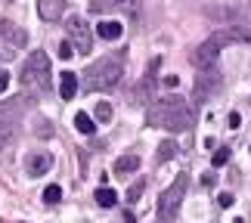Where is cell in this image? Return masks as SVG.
Returning <instances> with one entry per match:
<instances>
[{"label": "cell", "mask_w": 251, "mask_h": 223, "mask_svg": "<svg viewBox=\"0 0 251 223\" xmlns=\"http://www.w3.org/2000/svg\"><path fill=\"white\" fill-rule=\"evenodd\" d=\"M146 121L152 127H165L171 133L189 130L196 124V105L186 102L183 96H165V99H155L146 112Z\"/></svg>", "instance_id": "obj_1"}, {"label": "cell", "mask_w": 251, "mask_h": 223, "mask_svg": "<svg viewBox=\"0 0 251 223\" xmlns=\"http://www.w3.org/2000/svg\"><path fill=\"white\" fill-rule=\"evenodd\" d=\"M121 77H124V56L121 53L102 56L84 72V87L87 90H112V87H118Z\"/></svg>", "instance_id": "obj_2"}, {"label": "cell", "mask_w": 251, "mask_h": 223, "mask_svg": "<svg viewBox=\"0 0 251 223\" xmlns=\"http://www.w3.org/2000/svg\"><path fill=\"white\" fill-rule=\"evenodd\" d=\"M22 84L28 90H37V93H50L53 90V72H50V56L34 50L31 56L25 59L22 65Z\"/></svg>", "instance_id": "obj_3"}, {"label": "cell", "mask_w": 251, "mask_h": 223, "mask_svg": "<svg viewBox=\"0 0 251 223\" xmlns=\"http://www.w3.org/2000/svg\"><path fill=\"white\" fill-rule=\"evenodd\" d=\"M183 196H186V177L180 173V177L158 196V220H174V217H177Z\"/></svg>", "instance_id": "obj_4"}, {"label": "cell", "mask_w": 251, "mask_h": 223, "mask_svg": "<svg viewBox=\"0 0 251 223\" xmlns=\"http://www.w3.org/2000/svg\"><path fill=\"white\" fill-rule=\"evenodd\" d=\"M214 53H220L224 47L229 44H251V28H242V25H226V28H217L214 34L205 41Z\"/></svg>", "instance_id": "obj_5"}, {"label": "cell", "mask_w": 251, "mask_h": 223, "mask_svg": "<svg viewBox=\"0 0 251 223\" xmlns=\"http://www.w3.org/2000/svg\"><path fill=\"white\" fill-rule=\"evenodd\" d=\"M65 31H69V41L75 44V50H78V53H90L93 50L90 25H87L81 16H69V19H65Z\"/></svg>", "instance_id": "obj_6"}, {"label": "cell", "mask_w": 251, "mask_h": 223, "mask_svg": "<svg viewBox=\"0 0 251 223\" xmlns=\"http://www.w3.org/2000/svg\"><path fill=\"white\" fill-rule=\"evenodd\" d=\"M217 90H220V74H217L214 69L199 72V77H196V90H192V99H196V102H205V99H211Z\"/></svg>", "instance_id": "obj_7"}, {"label": "cell", "mask_w": 251, "mask_h": 223, "mask_svg": "<svg viewBox=\"0 0 251 223\" xmlns=\"http://www.w3.org/2000/svg\"><path fill=\"white\" fill-rule=\"evenodd\" d=\"M158 65H161V59H152L149 62V69H146V74H143V81L137 84V90H133V96H137L140 102H152V93H155V72H158Z\"/></svg>", "instance_id": "obj_8"}, {"label": "cell", "mask_w": 251, "mask_h": 223, "mask_svg": "<svg viewBox=\"0 0 251 223\" xmlns=\"http://www.w3.org/2000/svg\"><path fill=\"white\" fill-rule=\"evenodd\" d=\"M0 37H3L9 47H16V50L28 47V31L19 28V25H13V22H6V19H0Z\"/></svg>", "instance_id": "obj_9"}, {"label": "cell", "mask_w": 251, "mask_h": 223, "mask_svg": "<svg viewBox=\"0 0 251 223\" xmlns=\"http://www.w3.org/2000/svg\"><path fill=\"white\" fill-rule=\"evenodd\" d=\"M50 168H53V155H47V152H37L25 161V171L31 173V177H44Z\"/></svg>", "instance_id": "obj_10"}, {"label": "cell", "mask_w": 251, "mask_h": 223, "mask_svg": "<svg viewBox=\"0 0 251 223\" xmlns=\"http://www.w3.org/2000/svg\"><path fill=\"white\" fill-rule=\"evenodd\" d=\"M37 13H41L44 22H59V16L65 13L62 0H37Z\"/></svg>", "instance_id": "obj_11"}, {"label": "cell", "mask_w": 251, "mask_h": 223, "mask_svg": "<svg viewBox=\"0 0 251 223\" xmlns=\"http://www.w3.org/2000/svg\"><path fill=\"white\" fill-rule=\"evenodd\" d=\"M214 62H217V53L211 50L208 44L196 47V53H192V65H196L199 72H208V69H214Z\"/></svg>", "instance_id": "obj_12"}, {"label": "cell", "mask_w": 251, "mask_h": 223, "mask_svg": "<svg viewBox=\"0 0 251 223\" xmlns=\"http://www.w3.org/2000/svg\"><path fill=\"white\" fill-rule=\"evenodd\" d=\"M208 16L217 19V22H242V19H248L242 9H236V6H208Z\"/></svg>", "instance_id": "obj_13"}, {"label": "cell", "mask_w": 251, "mask_h": 223, "mask_svg": "<svg viewBox=\"0 0 251 223\" xmlns=\"http://www.w3.org/2000/svg\"><path fill=\"white\" fill-rule=\"evenodd\" d=\"M96 34H100L102 41H121L124 25H121V22H115V19H105V22L96 25Z\"/></svg>", "instance_id": "obj_14"}, {"label": "cell", "mask_w": 251, "mask_h": 223, "mask_svg": "<svg viewBox=\"0 0 251 223\" xmlns=\"http://www.w3.org/2000/svg\"><path fill=\"white\" fill-rule=\"evenodd\" d=\"M75 93H78V74L62 72L59 74V96L62 99H75Z\"/></svg>", "instance_id": "obj_15"}, {"label": "cell", "mask_w": 251, "mask_h": 223, "mask_svg": "<svg viewBox=\"0 0 251 223\" xmlns=\"http://www.w3.org/2000/svg\"><path fill=\"white\" fill-rule=\"evenodd\" d=\"M137 168H140V155H133V152L121 155V158L115 161V173H118V177H124V173H133Z\"/></svg>", "instance_id": "obj_16"}, {"label": "cell", "mask_w": 251, "mask_h": 223, "mask_svg": "<svg viewBox=\"0 0 251 223\" xmlns=\"http://www.w3.org/2000/svg\"><path fill=\"white\" fill-rule=\"evenodd\" d=\"M93 198H96V205H100V208H112V205H118V192L109 189V186H100Z\"/></svg>", "instance_id": "obj_17"}, {"label": "cell", "mask_w": 251, "mask_h": 223, "mask_svg": "<svg viewBox=\"0 0 251 223\" xmlns=\"http://www.w3.org/2000/svg\"><path fill=\"white\" fill-rule=\"evenodd\" d=\"M75 130H78V133H84V137H93V133H96V124H93V118H90V115L78 112V115H75Z\"/></svg>", "instance_id": "obj_18"}, {"label": "cell", "mask_w": 251, "mask_h": 223, "mask_svg": "<svg viewBox=\"0 0 251 223\" xmlns=\"http://www.w3.org/2000/svg\"><path fill=\"white\" fill-rule=\"evenodd\" d=\"M16 137V127H13V121H0V152H3L9 143H13Z\"/></svg>", "instance_id": "obj_19"}, {"label": "cell", "mask_w": 251, "mask_h": 223, "mask_svg": "<svg viewBox=\"0 0 251 223\" xmlns=\"http://www.w3.org/2000/svg\"><path fill=\"white\" fill-rule=\"evenodd\" d=\"M174 155H177V143H174V140H165V143L158 146V155H155V161H158V164H161V161H171Z\"/></svg>", "instance_id": "obj_20"}, {"label": "cell", "mask_w": 251, "mask_h": 223, "mask_svg": "<svg viewBox=\"0 0 251 223\" xmlns=\"http://www.w3.org/2000/svg\"><path fill=\"white\" fill-rule=\"evenodd\" d=\"M59 198H62V189L56 186V183H53V186H47V189H44V201H47V205H56Z\"/></svg>", "instance_id": "obj_21"}, {"label": "cell", "mask_w": 251, "mask_h": 223, "mask_svg": "<svg viewBox=\"0 0 251 223\" xmlns=\"http://www.w3.org/2000/svg\"><path fill=\"white\" fill-rule=\"evenodd\" d=\"M226 161H229V149H226V146H220L214 155H211V164H214V168H224Z\"/></svg>", "instance_id": "obj_22"}, {"label": "cell", "mask_w": 251, "mask_h": 223, "mask_svg": "<svg viewBox=\"0 0 251 223\" xmlns=\"http://www.w3.org/2000/svg\"><path fill=\"white\" fill-rule=\"evenodd\" d=\"M96 121H112V105L109 102H100V105H96Z\"/></svg>", "instance_id": "obj_23"}, {"label": "cell", "mask_w": 251, "mask_h": 223, "mask_svg": "<svg viewBox=\"0 0 251 223\" xmlns=\"http://www.w3.org/2000/svg\"><path fill=\"white\" fill-rule=\"evenodd\" d=\"M143 189H146V183H143V180H137V183H133V186L127 189V201H137V198L143 196Z\"/></svg>", "instance_id": "obj_24"}, {"label": "cell", "mask_w": 251, "mask_h": 223, "mask_svg": "<svg viewBox=\"0 0 251 223\" xmlns=\"http://www.w3.org/2000/svg\"><path fill=\"white\" fill-rule=\"evenodd\" d=\"M72 56H75V44L72 41H62L59 44V59H72Z\"/></svg>", "instance_id": "obj_25"}, {"label": "cell", "mask_w": 251, "mask_h": 223, "mask_svg": "<svg viewBox=\"0 0 251 223\" xmlns=\"http://www.w3.org/2000/svg\"><path fill=\"white\" fill-rule=\"evenodd\" d=\"M217 205L220 208H233V196H229V192H220V196H217Z\"/></svg>", "instance_id": "obj_26"}, {"label": "cell", "mask_w": 251, "mask_h": 223, "mask_svg": "<svg viewBox=\"0 0 251 223\" xmlns=\"http://www.w3.org/2000/svg\"><path fill=\"white\" fill-rule=\"evenodd\" d=\"M9 87V72H0V93H6Z\"/></svg>", "instance_id": "obj_27"}, {"label": "cell", "mask_w": 251, "mask_h": 223, "mask_svg": "<svg viewBox=\"0 0 251 223\" xmlns=\"http://www.w3.org/2000/svg\"><path fill=\"white\" fill-rule=\"evenodd\" d=\"M177 84H180V77H177V74H165V87H171V90H174Z\"/></svg>", "instance_id": "obj_28"}, {"label": "cell", "mask_w": 251, "mask_h": 223, "mask_svg": "<svg viewBox=\"0 0 251 223\" xmlns=\"http://www.w3.org/2000/svg\"><path fill=\"white\" fill-rule=\"evenodd\" d=\"M214 180H217L214 173H205V177H201V183H205V186H214Z\"/></svg>", "instance_id": "obj_29"}, {"label": "cell", "mask_w": 251, "mask_h": 223, "mask_svg": "<svg viewBox=\"0 0 251 223\" xmlns=\"http://www.w3.org/2000/svg\"><path fill=\"white\" fill-rule=\"evenodd\" d=\"M124 223H137V220H133V214H130V211H127V214H124Z\"/></svg>", "instance_id": "obj_30"}, {"label": "cell", "mask_w": 251, "mask_h": 223, "mask_svg": "<svg viewBox=\"0 0 251 223\" xmlns=\"http://www.w3.org/2000/svg\"><path fill=\"white\" fill-rule=\"evenodd\" d=\"M233 223H242V220H233Z\"/></svg>", "instance_id": "obj_31"}]
</instances>
